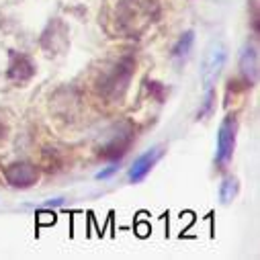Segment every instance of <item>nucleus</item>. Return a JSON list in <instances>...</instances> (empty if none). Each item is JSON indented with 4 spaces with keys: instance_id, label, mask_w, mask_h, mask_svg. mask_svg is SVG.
I'll return each instance as SVG.
<instances>
[{
    "instance_id": "nucleus-5",
    "label": "nucleus",
    "mask_w": 260,
    "mask_h": 260,
    "mask_svg": "<svg viewBox=\"0 0 260 260\" xmlns=\"http://www.w3.org/2000/svg\"><path fill=\"white\" fill-rule=\"evenodd\" d=\"M35 74V66L33 61L25 55V53H17V51H11V63H9V78L13 82H27L31 80Z\"/></svg>"
},
{
    "instance_id": "nucleus-4",
    "label": "nucleus",
    "mask_w": 260,
    "mask_h": 260,
    "mask_svg": "<svg viewBox=\"0 0 260 260\" xmlns=\"http://www.w3.org/2000/svg\"><path fill=\"white\" fill-rule=\"evenodd\" d=\"M160 158H162V148H152V150L144 152L142 156H138L134 166H132V170H129V180L132 182H142L150 174V170L156 166V162Z\"/></svg>"
},
{
    "instance_id": "nucleus-8",
    "label": "nucleus",
    "mask_w": 260,
    "mask_h": 260,
    "mask_svg": "<svg viewBox=\"0 0 260 260\" xmlns=\"http://www.w3.org/2000/svg\"><path fill=\"white\" fill-rule=\"evenodd\" d=\"M236 194H238V180H236L234 176L223 178V182H221V186H219V199H221V203H223V205L232 203Z\"/></svg>"
},
{
    "instance_id": "nucleus-11",
    "label": "nucleus",
    "mask_w": 260,
    "mask_h": 260,
    "mask_svg": "<svg viewBox=\"0 0 260 260\" xmlns=\"http://www.w3.org/2000/svg\"><path fill=\"white\" fill-rule=\"evenodd\" d=\"M0 134H3V129H0Z\"/></svg>"
},
{
    "instance_id": "nucleus-7",
    "label": "nucleus",
    "mask_w": 260,
    "mask_h": 260,
    "mask_svg": "<svg viewBox=\"0 0 260 260\" xmlns=\"http://www.w3.org/2000/svg\"><path fill=\"white\" fill-rule=\"evenodd\" d=\"M192 43H194V33H192V31H186V33L176 41V45L172 47V57H174V59H184V57H188V53H190V49H192Z\"/></svg>"
},
{
    "instance_id": "nucleus-9",
    "label": "nucleus",
    "mask_w": 260,
    "mask_h": 260,
    "mask_svg": "<svg viewBox=\"0 0 260 260\" xmlns=\"http://www.w3.org/2000/svg\"><path fill=\"white\" fill-rule=\"evenodd\" d=\"M213 101H215V94H213V88H209L207 94H205V101H203V109H199V115H197L199 119H203V117H207V115L211 113Z\"/></svg>"
},
{
    "instance_id": "nucleus-6",
    "label": "nucleus",
    "mask_w": 260,
    "mask_h": 260,
    "mask_svg": "<svg viewBox=\"0 0 260 260\" xmlns=\"http://www.w3.org/2000/svg\"><path fill=\"white\" fill-rule=\"evenodd\" d=\"M240 72L248 84H256V80H258V49L254 43H246L240 53Z\"/></svg>"
},
{
    "instance_id": "nucleus-2",
    "label": "nucleus",
    "mask_w": 260,
    "mask_h": 260,
    "mask_svg": "<svg viewBox=\"0 0 260 260\" xmlns=\"http://www.w3.org/2000/svg\"><path fill=\"white\" fill-rule=\"evenodd\" d=\"M236 134H238V121L234 115H228L223 119V123L219 125L217 132V154H215V162L219 166H225L236 150Z\"/></svg>"
},
{
    "instance_id": "nucleus-10",
    "label": "nucleus",
    "mask_w": 260,
    "mask_h": 260,
    "mask_svg": "<svg viewBox=\"0 0 260 260\" xmlns=\"http://www.w3.org/2000/svg\"><path fill=\"white\" fill-rule=\"evenodd\" d=\"M115 170H117V168H115V166H111L109 170H105V172H99V174H96V178H107V176H111Z\"/></svg>"
},
{
    "instance_id": "nucleus-1",
    "label": "nucleus",
    "mask_w": 260,
    "mask_h": 260,
    "mask_svg": "<svg viewBox=\"0 0 260 260\" xmlns=\"http://www.w3.org/2000/svg\"><path fill=\"white\" fill-rule=\"evenodd\" d=\"M225 59H228V49L221 41H213L205 55H203V61H201V80L205 84V88H213L215 80L219 78L223 66H225Z\"/></svg>"
},
{
    "instance_id": "nucleus-3",
    "label": "nucleus",
    "mask_w": 260,
    "mask_h": 260,
    "mask_svg": "<svg viewBox=\"0 0 260 260\" xmlns=\"http://www.w3.org/2000/svg\"><path fill=\"white\" fill-rule=\"evenodd\" d=\"M5 178L11 186H17V188H29L37 182L39 178V172L35 166L27 164V162H17V164H11L5 168Z\"/></svg>"
}]
</instances>
